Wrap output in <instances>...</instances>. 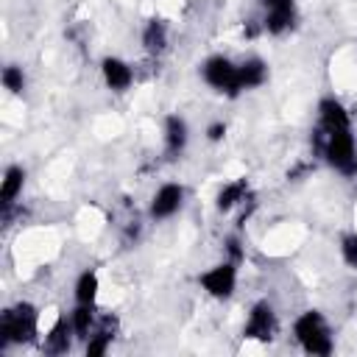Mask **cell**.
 Here are the masks:
<instances>
[{
	"instance_id": "cell-20",
	"label": "cell",
	"mask_w": 357,
	"mask_h": 357,
	"mask_svg": "<svg viewBox=\"0 0 357 357\" xmlns=\"http://www.w3.org/2000/svg\"><path fill=\"white\" fill-rule=\"evenodd\" d=\"M0 81H3V89H8L11 95L25 92V70L17 64H6L0 73Z\"/></svg>"
},
{
	"instance_id": "cell-6",
	"label": "cell",
	"mask_w": 357,
	"mask_h": 357,
	"mask_svg": "<svg viewBox=\"0 0 357 357\" xmlns=\"http://www.w3.org/2000/svg\"><path fill=\"white\" fill-rule=\"evenodd\" d=\"M276 335V310L268 298H259L251 304L248 318L243 324V337L245 340H259V343H271Z\"/></svg>"
},
{
	"instance_id": "cell-1",
	"label": "cell",
	"mask_w": 357,
	"mask_h": 357,
	"mask_svg": "<svg viewBox=\"0 0 357 357\" xmlns=\"http://www.w3.org/2000/svg\"><path fill=\"white\" fill-rule=\"evenodd\" d=\"M39 335V310L31 301H17L0 312V349L22 346Z\"/></svg>"
},
{
	"instance_id": "cell-3",
	"label": "cell",
	"mask_w": 357,
	"mask_h": 357,
	"mask_svg": "<svg viewBox=\"0 0 357 357\" xmlns=\"http://www.w3.org/2000/svg\"><path fill=\"white\" fill-rule=\"evenodd\" d=\"M324 156L340 176H357V139L351 128L324 134Z\"/></svg>"
},
{
	"instance_id": "cell-5",
	"label": "cell",
	"mask_w": 357,
	"mask_h": 357,
	"mask_svg": "<svg viewBox=\"0 0 357 357\" xmlns=\"http://www.w3.org/2000/svg\"><path fill=\"white\" fill-rule=\"evenodd\" d=\"M237 268H240L237 262L223 259V262L206 268V271L198 276V284L204 287L206 296H212V298H218V301L231 298V293L237 290Z\"/></svg>"
},
{
	"instance_id": "cell-24",
	"label": "cell",
	"mask_w": 357,
	"mask_h": 357,
	"mask_svg": "<svg viewBox=\"0 0 357 357\" xmlns=\"http://www.w3.org/2000/svg\"><path fill=\"white\" fill-rule=\"evenodd\" d=\"M276 3H287V0H262L265 8H268V6H276Z\"/></svg>"
},
{
	"instance_id": "cell-13",
	"label": "cell",
	"mask_w": 357,
	"mask_h": 357,
	"mask_svg": "<svg viewBox=\"0 0 357 357\" xmlns=\"http://www.w3.org/2000/svg\"><path fill=\"white\" fill-rule=\"evenodd\" d=\"M25 187V167L22 165H8L3 170V181H0V206L11 209L17 204V198L22 195Z\"/></svg>"
},
{
	"instance_id": "cell-9",
	"label": "cell",
	"mask_w": 357,
	"mask_h": 357,
	"mask_svg": "<svg viewBox=\"0 0 357 357\" xmlns=\"http://www.w3.org/2000/svg\"><path fill=\"white\" fill-rule=\"evenodd\" d=\"M100 75L112 92H126L134 84V67L120 56H103L100 59Z\"/></svg>"
},
{
	"instance_id": "cell-2",
	"label": "cell",
	"mask_w": 357,
	"mask_h": 357,
	"mask_svg": "<svg viewBox=\"0 0 357 357\" xmlns=\"http://www.w3.org/2000/svg\"><path fill=\"white\" fill-rule=\"evenodd\" d=\"M293 335H296L298 346L312 357H326V354L335 351L332 326H329V321L324 318L321 310H304L293 321Z\"/></svg>"
},
{
	"instance_id": "cell-21",
	"label": "cell",
	"mask_w": 357,
	"mask_h": 357,
	"mask_svg": "<svg viewBox=\"0 0 357 357\" xmlns=\"http://www.w3.org/2000/svg\"><path fill=\"white\" fill-rule=\"evenodd\" d=\"M340 257L349 268H357V231H346L340 237Z\"/></svg>"
},
{
	"instance_id": "cell-7",
	"label": "cell",
	"mask_w": 357,
	"mask_h": 357,
	"mask_svg": "<svg viewBox=\"0 0 357 357\" xmlns=\"http://www.w3.org/2000/svg\"><path fill=\"white\" fill-rule=\"evenodd\" d=\"M184 195H187V192H184V187H181L178 181H165V184L156 187V192L151 195V206H148L151 218H153V220H170L173 215L181 212Z\"/></svg>"
},
{
	"instance_id": "cell-12",
	"label": "cell",
	"mask_w": 357,
	"mask_h": 357,
	"mask_svg": "<svg viewBox=\"0 0 357 357\" xmlns=\"http://www.w3.org/2000/svg\"><path fill=\"white\" fill-rule=\"evenodd\" d=\"M265 81H268V64L259 56H248L245 61L237 64V86H240V92L257 89Z\"/></svg>"
},
{
	"instance_id": "cell-14",
	"label": "cell",
	"mask_w": 357,
	"mask_h": 357,
	"mask_svg": "<svg viewBox=\"0 0 357 357\" xmlns=\"http://www.w3.org/2000/svg\"><path fill=\"white\" fill-rule=\"evenodd\" d=\"M73 337H75V332H73L70 318H59V321L47 329L42 349H45L47 354H67L70 346H73Z\"/></svg>"
},
{
	"instance_id": "cell-10",
	"label": "cell",
	"mask_w": 357,
	"mask_h": 357,
	"mask_svg": "<svg viewBox=\"0 0 357 357\" xmlns=\"http://www.w3.org/2000/svg\"><path fill=\"white\" fill-rule=\"evenodd\" d=\"M296 17H298L296 14V0L268 6L265 8V20H262V31L271 33V36H282L296 25Z\"/></svg>"
},
{
	"instance_id": "cell-19",
	"label": "cell",
	"mask_w": 357,
	"mask_h": 357,
	"mask_svg": "<svg viewBox=\"0 0 357 357\" xmlns=\"http://www.w3.org/2000/svg\"><path fill=\"white\" fill-rule=\"evenodd\" d=\"M112 329H109V321H103L100 326H95L92 329V335L84 340V351H86V357H103L106 351H109V346H112Z\"/></svg>"
},
{
	"instance_id": "cell-17",
	"label": "cell",
	"mask_w": 357,
	"mask_h": 357,
	"mask_svg": "<svg viewBox=\"0 0 357 357\" xmlns=\"http://www.w3.org/2000/svg\"><path fill=\"white\" fill-rule=\"evenodd\" d=\"M245 192H248V184H245V178L229 181V184H223V187L218 190L215 206H218L220 212H229V209H234L237 204H243V201H245Z\"/></svg>"
},
{
	"instance_id": "cell-11",
	"label": "cell",
	"mask_w": 357,
	"mask_h": 357,
	"mask_svg": "<svg viewBox=\"0 0 357 357\" xmlns=\"http://www.w3.org/2000/svg\"><path fill=\"white\" fill-rule=\"evenodd\" d=\"M162 139H165V153L170 159L181 156L184 148H187V142H190V126H187V120L181 114H167L165 117V134H162Z\"/></svg>"
},
{
	"instance_id": "cell-16",
	"label": "cell",
	"mask_w": 357,
	"mask_h": 357,
	"mask_svg": "<svg viewBox=\"0 0 357 357\" xmlns=\"http://www.w3.org/2000/svg\"><path fill=\"white\" fill-rule=\"evenodd\" d=\"M98 296H100V276L89 268V271H81L75 284H73V298L75 304H98Z\"/></svg>"
},
{
	"instance_id": "cell-18",
	"label": "cell",
	"mask_w": 357,
	"mask_h": 357,
	"mask_svg": "<svg viewBox=\"0 0 357 357\" xmlns=\"http://www.w3.org/2000/svg\"><path fill=\"white\" fill-rule=\"evenodd\" d=\"M70 324L75 332V340H86L95 329V304H75L70 312Z\"/></svg>"
},
{
	"instance_id": "cell-4",
	"label": "cell",
	"mask_w": 357,
	"mask_h": 357,
	"mask_svg": "<svg viewBox=\"0 0 357 357\" xmlns=\"http://www.w3.org/2000/svg\"><path fill=\"white\" fill-rule=\"evenodd\" d=\"M201 78L215 92H223L229 98H237L240 95V86H237V64L229 56H220V53L209 56L201 64Z\"/></svg>"
},
{
	"instance_id": "cell-15",
	"label": "cell",
	"mask_w": 357,
	"mask_h": 357,
	"mask_svg": "<svg viewBox=\"0 0 357 357\" xmlns=\"http://www.w3.org/2000/svg\"><path fill=\"white\" fill-rule=\"evenodd\" d=\"M167 45H170L167 22H165V20H159V17L148 20V22H145V28H142V47H145L151 56H159V53H165V50H167Z\"/></svg>"
},
{
	"instance_id": "cell-8",
	"label": "cell",
	"mask_w": 357,
	"mask_h": 357,
	"mask_svg": "<svg viewBox=\"0 0 357 357\" xmlns=\"http://www.w3.org/2000/svg\"><path fill=\"white\" fill-rule=\"evenodd\" d=\"M318 128H321V134L351 128V114L343 106V100H337V98H321L318 100Z\"/></svg>"
},
{
	"instance_id": "cell-23",
	"label": "cell",
	"mask_w": 357,
	"mask_h": 357,
	"mask_svg": "<svg viewBox=\"0 0 357 357\" xmlns=\"http://www.w3.org/2000/svg\"><path fill=\"white\" fill-rule=\"evenodd\" d=\"M223 137H226V123L223 120H215V123L206 126V139L209 142H220Z\"/></svg>"
},
{
	"instance_id": "cell-22",
	"label": "cell",
	"mask_w": 357,
	"mask_h": 357,
	"mask_svg": "<svg viewBox=\"0 0 357 357\" xmlns=\"http://www.w3.org/2000/svg\"><path fill=\"white\" fill-rule=\"evenodd\" d=\"M223 251H226V259H231V262H237V265L245 259V251H243L237 234H229V237L223 240Z\"/></svg>"
}]
</instances>
